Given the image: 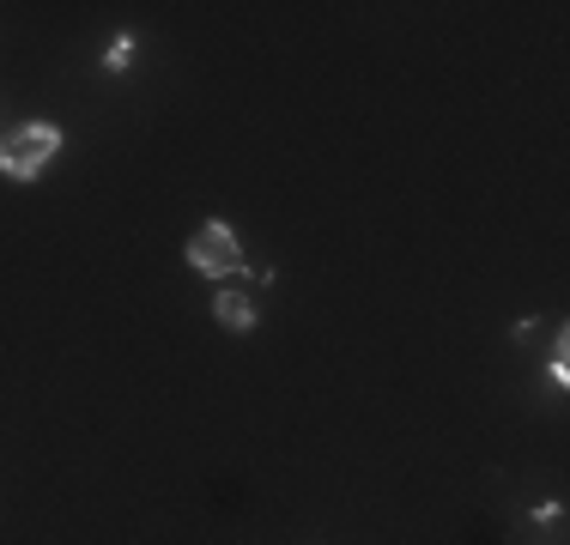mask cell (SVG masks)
<instances>
[{"label": "cell", "instance_id": "obj_2", "mask_svg": "<svg viewBox=\"0 0 570 545\" xmlns=\"http://www.w3.org/2000/svg\"><path fill=\"white\" fill-rule=\"evenodd\" d=\"M188 267L195 272H213V279H230V272H243V242L230 225H200L195 237H188Z\"/></svg>", "mask_w": 570, "mask_h": 545}, {"label": "cell", "instance_id": "obj_3", "mask_svg": "<svg viewBox=\"0 0 570 545\" xmlns=\"http://www.w3.org/2000/svg\"><path fill=\"white\" fill-rule=\"evenodd\" d=\"M213 316H219V327H230V334H249L255 327V297L249 291H219L213 297Z\"/></svg>", "mask_w": 570, "mask_h": 545}, {"label": "cell", "instance_id": "obj_4", "mask_svg": "<svg viewBox=\"0 0 570 545\" xmlns=\"http://www.w3.org/2000/svg\"><path fill=\"white\" fill-rule=\"evenodd\" d=\"M128 61H134V37H116L110 54H104V67H110V73H128Z\"/></svg>", "mask_w": 570, "mask_h": 545}, {"label": "cell", "instance_id": "obj_1", "mask_svg": "<svg viewBox=\"0 0 570 545\" xmlns=\"http://www.w3.org/2000/svg\"><path fill=\"white\" fill-rule=\"evenodd\" d=\"M61 152V128L56 121H24V128H12L7 140H0V170L12 176V182H31V176L49 170V158Z\"/></svg>", "mask_w": 570, "mask_h": 545}]
</instances>
